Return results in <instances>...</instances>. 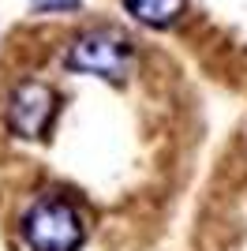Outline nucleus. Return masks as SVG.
<instances>
[{"label": "nucleus", "mask_w": 247, "mask_h": 251, "mask_svg": "<svg viewBox=\"0 0 247 251\" xmlns=\"http://www.w3.org/2000/svg\"><path fill=\"white\" fill-rule=\"evenodd\" d=\"M124 8H127V15H135L146 26H169V23H176L184 15L187 0H124Z\"/></svg>", "instance_id": "obj_4"}, {"label": "nucleus", "mask_w": 247, "mask_h": 251, "mask_svg": "<svg viewBox=\"0 0 247 251\" xmlns=\"http://www.w3.org/2000/svg\"><path fill=\"white\" fill-rule=\"evenodd\" d=\"M131 64V45L113 30H86L68 49V68L98 79H124Z\"/></svg>", "instance_id": "obj_2"}, {"label": "nucleus", "mask_w": 247, "mask_h": 251, "mask_svg": "<svg viewBox=\"0 0 247 251\" xmlns=\"http://www.w3.org/2000/svg\"><path fill=\"white\" fill-rule=\"evenodd\" d=\"M79 0H34V11H72Z\"/></svg>", "instance_id": "obj_5"}, {"label": "nucleus", "mask_w": 247, "mask_h": 251, "mask_svg": "<svg viewBox=\"0 0 247 251\" xmlns=\"http://www.w3.org/2000/svg\"><path fill=\"white\" fill-rule=\"evenodd\" d=\"M23 240L34 251H79L82 244L79 210L60 195H41L23 214Z\"/></svg>", "instance_id": "obj_1"}, {"label": "nucleus", "mask_w": 247, "mask_h": 251, "mask_svg": "<svg viewBox=\"0 0 247 251\" xmlns=\"http://www.w3.org/2000/svg\"><path fill=\"white\" fill-rule=\"evenodd\" d=\"M52 113H56V94L45 83H38V79L15 86L8 98V124L23 139H41Z\"/></svg>", "instance_id": "obj_3"}]
</instances>
